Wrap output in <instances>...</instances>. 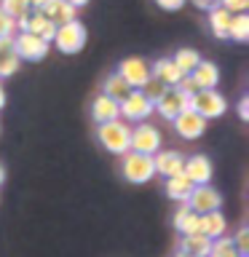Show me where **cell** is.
<instances>
[{
    "label": "cell",
    "mask_w": 249,
    "mask_h": 257,
    "mask_svg": "<svg viewBox=\"0 0 249 257\" xmlns=\"http://www.w3.org/2000/svg\"><path fill=\"white\" fill-rule=\"evenodd\" d=\"M209 246H212V238H206L204 233H188V236L180 238V249L177 252H185L193 257H206Z\"/></svg>",
    "instance_id": "obj_19"
},
{
    "label": "cell",
    "mask_w": 249,
    "mask_h": 257,
    "mask_svg": "<svg viewBox=\"0 0 249 257\" xmlns=\"http://www.w3.org/2000/svg\"><path fill=\"white\" fill-rule=\"evenodd\" d=\"M196 214H206V212H220L222 206V196L220 190L212 188V185H193V193L185 201Z\"/></svg>",
    "instance_id": "obj_7"
},
{
    "label": "cell",
    "mask_w": 249,
    "mask_h": 257,
    "mask_svg": "<svg viewBox=\"0 0 249 257\" xmlns=\"http://www.w3.org/2000/svg\"><path fill=\"white\" fill-rule=\"evenodd\" d=\"M188 107L193 112H198L204 120H212V118H220L225 115V110H228V102H225V96L220 91H214V88H201L196 91L188 99Z\"/></svg>",
    "instance_id": "obj_3"
},
{
    "label": "cell",
    "mask_w": 249,
    "mask_h": 257,
    "mask_svg": "<svg viewBox=\"0 0 249 257\" xmlns=\"http://www.w3.org/2000/svg\"><path fill=\"white\" fill-rule=\"evenodd\" d=\"M212 161H209L206 156H190L185 158V166H182V177H188V180L193 185H209V180H212Z\"/></svg>",
    "instance_id": "obj_12"
},
{
    "label": "cell",
    "mask_w": 249,
    "mask_h": 257,
    "mask_svg": "<svg viewBox=\"0 0 249 257\" xmlns=\"http://www.w3.org/2000/svg\"><path fill=\"white\" fill-rule=\"evenodd\" d=\"M51 43H56V48H59L62 54H78V51H83V46H86V27L78 19H72L67 24H59L56 32H54Z\"/></svg>",
    "instance_id": "obj_4"
},
{
    "label": "cell",
    "mask_w": 249,
    "mask_h": 257,
    "mask_svg": "<svg viewBox=\"0 0 249 257\" xmlns=\"http://www.w3.org/2000/svg\"><path fill=\"white\" fill-rule=\"evenodd\" d=\"M225 230H228V220H225V214L220 212H206V214H198V233H204L206 238H220L225 236Z\"/></svg>",
    "instance_id": "obj_16"
},
{
    "label": "cell",
    "mask_w": 249,
    "mask_h": 257,
    "mask_svg": "<svg viewBox=\"0 0 249 257\" xmlns=\"http://www.w3.org/2000/svg\"><path fill=\"white\" fill-rule=\"evenodd\" d=\"M233 246H236L238 254H249V228H238V233L233 236Z\"/></svg>",
    "instance_id": "obj_31"
},
{
    "label": "cell",
    "mask_w": 249,
    "mask_h": 257,
    "mask_svg": "<svg viewBox=\"0 0 249 257\" xmlns=\"http://www.w3.org/2000/svg\"><path fill=\"white\" fill-rule=\"evenodd\" d=\"M185 3H188V0H156V6L164 8V11H180Z\"/></svg>",
    "instance_id": "obj_34"
},
{
    "label": "cell",
    "mask_w": 249,
    "mask_h": 257,
    "mask_svg": "<svg viewBox=\"0 0 249 257\" xmlns=\"http://www.w3.org/2000/svg\"><path fill=\"white\" fill-rule=\"evenodd\" d=\"M190 78L196 80L198 88H214L217 83H220V67H217L214 62H204V59H201L196 64V70L190 72Z\"/></svg>",
    "instance_id": "obj_17"
},
{
    "label": "cell",
    "mask_w": 249,
    "mask_h": 257,
    "mask_svg": "<svg viewBox=\"0 0 249 257\" xmlns=\"http://www.w3.org/2000/svg\"><path fill=\"white\" fill-rule=\"evenodd\" d=\"M190 193H193V182L188 180V177L177 174V177H169V180H166V196H169V198H174V201H180V204H185Z\"/></svg>",
    "instance_id": "obj_24"
},
{
    "label": "cell",
    "mask_w": 249,
    "mask_h": 257,
    "mask_svg": "<svg viewBox=\"0 0 249 257\" xmlns=\"http://www.w3.org/2000/svg\"><path fill=\"white\" fill-rule=\"evenodd\" d=\"M0 8L11 16V19H22V16H30L32 14V6L30 0H0Z\"/></svg>",
    "instance_id": "obj_28"
},
{
    "label": "cell",
    "mask_w": 249,
    "mask_h": 257,
    "mask_svg": "<svg viewBox=\"0 0 249 257\" xmlns=\"http://www.w3.org/2000/svg\"><path fill=\"white\" fill-rule=\"evenodd\" d=\"M118 75L129 83V88H142L145 80L150 78V64L142 59V56H129V59L120 62Z\"/></svg>",
    "instance_id": "obj_9"
},
{
    "label": "cell",
    "mask_w": 249,
    "mask_h": 257,
    "mask_svg": "<svg viewBox=\"0 0 249 257\" xmlns=\"http://www.w3.org/2000/svg\"><path fill=\"white\" fill-rule=\"evenodd\" d=\"M67 3H70L72 8H83V6H88V0H67Z\"/></svg>",
    "instance_id": "obj_39"
},
{
    "label": "cell",
    "mask_w": 249,
    "mask_h": 257,
    "mask_svg": "<svg viewBox=\"0 0 249 257\" xmlns=\"http://www.w3.org/2000/svg\"><path fill=\"white\" fill-rule=\"evenodd\" d=\"M6 107V88H3V83H0V110Z\"/></svg>",
    "instance_id": "obj_40"
},
{
    "label": "cell",
    "mask_w": 249,
    "mask_h": 257,
    "mask_svg": "<svg viewBox=\"0 0 249 257\" xmlns=\"http://www.w3.org/2000/svg\"><path fill=\"white\" fill-rule=\"evenodd\" d=\"M6 182V169H3V164H0V185Z\"/></svg>",
    "instance_id": "obj_41"
},
{
    "label": "cell",
    "mask_w": 249,
    "mask_h": 257,
    "mask_svg": "<svg viewBox=\"0 0 249 257\" xmlns=\"http://www.w3.org/2000/svg\"><path fill=\"white\" fill-rule=\"evenodd\" d=\"M150 75L158 78L161 83L169 86V88H174V86L182 80V72L177 70V64L172 62V56H161L158 62H153V64H150Z\"/></svg>",
    "instance_id": "obj_15"
},
{
    "label": "cell",
    "mask_w": 249,
    "mask_h": 257,
    "mask_svg": "<svg viewBox=\"0 0 249 257\" xmlns=\"http://www.w3.org/2000/svg\"><path fill=\"white\" fill-rule=\"evenodd\" d=\"M172 123H174L177 137H182V140H198V137L206 132V120L201 118L198 112H193L190 107H185Z\"/></svg>",
    "instance_id": "obj_10"
},
{
    "label": "cell",
    "mask_w": 249,
    "mask_h": 257,
    "mask_svg": "<svg viewBox=\"0 0 249 257\" xmlns=\"http://www.w3.org/2000/svg\"><path fill=\"white\" fill-rule=\"evenodd\" d=\"M120 174H123L126 182L132 185H145L156 177V166H153V156H142V153L129 150L123 156V164H120Z\"/></svg>",
    "instance_id": "obj_2"
},
{
    "label": "cell",
    "mask_w": 249,
    "mask_h": 257,
    "mask_svg": "<svg viewBox=\"0 0 249 257\" xmlns=\"http://www.w3.org/2000/svg\"><path fill=\"white\" fill-rule=\"evenodd\" d=\"M230 16H233V14H228L222 6H214L212 11H209V30H212V35H214V38H220V40L228 38Z\"/></svg>",
    "instance_id": "obj_23"
},
{
    "label": "cell",
    "mask_w": 249,
    "mask_h": 257,
    "mask_svg": "<svg viewBox=\"0 0 249 257\" xmlns=\"http://www.w3.org/2000/svg\"><path fill=\"white\" fill-rule=\"evenodd\" d=\"M132 91H134V88H129V83L118 75V72H110V75L104 78V83H102V94L110 96V99H115V102L126 99Z\"/></svg>",
    "instance_id": "obj_22"
},
{
    "label": "cell",
    "mask_w": 249,
    "mask_h": 257,
    "mask_svg": "<svg viewBox=\"0 0 249 257\" xmlns=\"http://www.w3.org/2000/svg\"><path fill=\"white\" fill-rule=\"evenodd\" d=\"M48 3H51V0H30V6L35 8V11H43V8H46Z\"/></svg>",
    "instance_id": "obj_38"
},
{
    "label": "cell",
    "mask_w": 249,
    "mask_h": 257,
    "mask_svg": "<svg viewBox=\"0 0 249 257\" xmlns=\"http://www.w3.org/2000/svg\"><path fill=\"white\" fill-rule=\"evenodd\" d=\"M118 107H120V118L129 120V123H145L153 112H156V107H153V102H148L142 96V91H134L126 96V99H120L118 102Z\"/></svg>",
    "instance_id": "obj_6"
},
{
    "label": "cell",
    "mask_w": 249,
    "mask_h": 257,
    "mask_svg": "<svg viewBox=\"0 0 249 257\" xmlns=\"http://www.w3.org/2000/svg\"><path fill=\"white\" fill-rule=\"evenodd\" d=\"M27 32L30 35H38L40 40H46V43H51L54 32H56V24L48 22L43 11H35V14L27 16Z\"/></svg>",
    "instance_id": "obj_18"
},
{
    "label": "cell",
    "mask_w": 249,
    "mask_h": 257,
    "mask_svg": "<svg viewBox=\"0 0 249 257\" xmlns=\"http://www.w3.org/2000/svg\"><path fill=\"white\" fill-rule=\"evenodd\" d=\"M217 6H222L228 14H246L249 0H217Z\"/></svg>",
    "instance_id": "obj_32"
},
{
    "label": "cell",
    "mask_w": 249,
    "mask_h": 257,
    "mask_svg": "<svg viewBox=\"0 0 249 257\" xmlns=\"http://www.w3.org/2000/svg\"><path fill=\"white\" fill-rule=\"evenodd\" d=\"M196 8H201V11H212V8L217 6V0H190Z\"/></svg>",
    "instance_id": "obj_37"
},
{
    "label": "cell",
    "mask_w": 249,
    "mask_h": 257,
    "mask_svg": "<svg viewBox=\"0 0 249 257\" xmlns=\"http://www.w3.org/2000/svg\"><path fill=\"white\" fill-rule=\"evenodd\" d=\"M166 88H169V86H164L158 78H153V75H150L148 80H145V86H142V88H137V91H142V96H145V99L156 104V102L161 99V96L166 94Z\"/></svg>",
    "instance_id": "obj_29"
},
{
    "label": "cell",
    "mask_w": 249,
    "mask_h": 257,
    "mask_svg": "<svg viewBox=\"0 0 249 257\" xmlns=\"http://www.w3.org/2000/svg\"><path fill=\"white\" fill-rule=\"evenodd\" d=\"M174 257H193V254H185V252H177Z\"/></svg>",
    "instance_id": "obj_42"
},
{
    "label": "cell",
    "mask_w": 249,
    "mask_h": 257,
    "mask_svg": "<svg viewBox=\"0 0 249 257\" xmlns=\"http://www.w3.org/2000/svg\"><path fill=\"white\" fill-rule=\"evenodd\" d=\"M228 38L238 40V43H244V40H249V16H246V14H233V16H230Z\"/></svg>",
    "instance_id": "obj_26"
},
{
    "label": "cell",
    "mask_w": 249,
    "mask_h": 257,
    "mask_svg": "<svg viewBox=\"0 0 249 257\" xmlns=\"http://www.w3.org/2000/svg\"><path fill=\"white\" fill-rule=\"evenodd\" d=\"M206 257H238V252H236V246H233V238L230 236H220V238L212 241Z\"/></svg>",
    "instance_id": "obj_27"
},
{
    "label": "cell",
    "mask_w": 249,
    "mask_h": 257,
    "mask_svg": "<svg viewBox=\"0 0 249 257\" xmlns=\"http://www.w3.org/2000/svg\"><path fill=\"white\" fill-rule=\"evenodd\" d=\"M238 257H249V254H238Z\"/></svg>",
    "instance_id": "obj_43"
},
{
    "label": "cell",
    "mask_w": 249,
    "mask_h": 257,
    "mask_svg": "<svg viewBox=\"0 0 249 257\" xmlns=\"http://www.w3.org/2000/svg\"><path fill=\"white\" fill-rule=\"evenodd\" d=\"M96 137H99V145L107 153H115V156H126L129 153V137H132V126L126 120H107V123L96 126Z\"/></svg>",
    "instance_id": "obj_1"
},
{
    "label": "cell",
    "mask_w": 249,
    "mask_h": 257,
    "mask_svg": "<svg viewBox=\"0 0 249 257\" xmlns=\"http://www.w3.org/2000/svg\"><path fill=\"white\" fill-rule=\"evenodd\" d=\"M153 166H156V174L161 177H177L182 174V166H185V156L177 150H158L153 156Z\"/></svg>",
    "instance_id": "obj_13"
},
{
    "label": "cell",
    "mask_w": 249,
    "mask_h": 257,
    "mask_svg": "<svg viewBox=\"0 0 249 257\" xmlns=\"http://www.w3.org/2000/svg\"><path fill=\"white\" fill-rule=\"evenodd\" d=\"M19 56L16 54H6V56H0V78H11L16 70H19Z\"/></svg>",
    "instance_id": "obj_30"
},
{
    "label": "cell",
    "mask_w": 249,
    "mask_h": 257,
    "mask_svg": "<svg viewBox=\"0 0 249 257\" xmlns=\"http://www.w3.org/2000/svg\"><path fill=\"white\" fill-rule=\"evenodd\" d=\"M238 118L241 120L249 118V96H241V102H238Z\"/></svg>",
    "instance_id": "obj_36"
},
{
    "label": "cell",
    "mask_w": 249,
    "mask_h": 257,
    "mask_svg": "<svg viewBox=\"0 0 249 257\" xmlns=\"http://www.w3.org/2000/svg\"><path fill=\"white\" fill-rule=\"evenodd\" d=\"M14 54V38H0V56Z\"/></svg>",
    "instance_id": "obj_35"
},
{
    "label": "cell",
    "mask_w": 249,
    "mask_h": 257,
    "mask_svg": "<svg viewBox=\"0 0 249 257\" xmlns=\"http://www.w3.org/2000/svg\"><path fill=\"white\" fill-rule=\"evenodd\" d=\"M129 150L142 153V156H156L161 150V132L153 123H137L129 137Z\"/></svg>",
    "instance_id": "obj_5"
},
{
    "label": "cell",
    "mask_w": 249,
    "mask_h": 257,
    "mask_svg": "<svg viewBox=\"0 0 249 257\" xmlns=\"http://www.w3.org/2000/svg\"><path fill=\"white\" fill-rule=\"evenodd\" d=\"M14 30H16V22L0 8V38H11Z\"/></svg>",
    "instance_id": "obj_33"
},
{
    "label": "cell",
    "mask_w": 249,
    "mask_h": 257,
    "mask_svg": "<svg viewBox=\"0 0 249 257\" xmlns=\"http://www.w3.org/2000/svg\"><path fill=\"white\" fill-rule=\"evenodd\" d=\"M91 118H94V123H96V126H99V123H107V120L120 118L118 102H115V99H110V96H104V94H96V96H94V102H91Z\"/></svg>",
    "instance_id": "obj_14"
},
{
    "label": "cell",
    "mask_w": 249,
    "mask_h": 257,
    "mask_svg": "<svg viewBox=\"0 0 249 257\" xmlns=\"http://www.w3.org/2000/svg\"><path fill=\"white\" fill-rule=\"evenodd\" d=\"M48 48H51V43L40 40L38 35H30V32H19V35L14 38V54L19 56V59H27V62L43 59L48 54Z\"/></svg>",
    "instance_id": "obj_8"
},
{
    "label": "cell",
    "mask_w": 249,
    "mask_h": 257,
    "mask_svg": "<svg viewBox=\"0 0 249 257\" xmlns=\"http://www.w3.org/2000/svg\"><path fill=\"white\" fill-rule=\"evenodd\" d=\"M153 107H156V112L164 120H174L185 107H188V96H185L182 91H177V88H166V94L161 96Z\"/></svg>",
    "instance_id": "obj_11"
},
{
    "label": "cell",
    "mask_w": 249,
    "mask_h": 257,
    "mask_svg": "<svg viewBox=\"0 0 249 257\" xmlns=\"http://www.w3.org/2000/svg\"><path fill=\"white\" fill-rule=\"evenodd\" d=\"M43 14H46V19H48V22H54L56 27H59V24H67V22L75 19L78 8H72L67 0H51V3L43 8Z\"/></svg>",
    "instance_id": "obj_20"
},
{
    "label": "cell",
    "mask_w": 249,
    "mask_h": 257,
    "mask_svg": "<svg viewBox=\"0 0 249 257\" xmlns=\"http://www.w3.org/2000/svg\"><path fill=\"white\" fill-rule=\"evenodd\" d=\"M172 62L177 64V70H180L182 75H190V72L196 70V64L201 62V54L196 48H180V51L172 56Z\"/></svg>",
    "instance_id": "obj_25"
},
{
    "label": "cell",
    "mask_w": 249,
    "mask_h": 257,
    "mask_svg": "<svg viewBox=\"0 0 249 257\" xmlns=\"http://www.w3.org/2000/svg\"><path fill=\"white\" fill-rule=\"evenodd\" d=\"M174 228L180 236H188V233H198V214L193 212L188 204H180V209L174 212Z\"/></svg>",
    "instance_id": "obj_21"
}]
</instances>
